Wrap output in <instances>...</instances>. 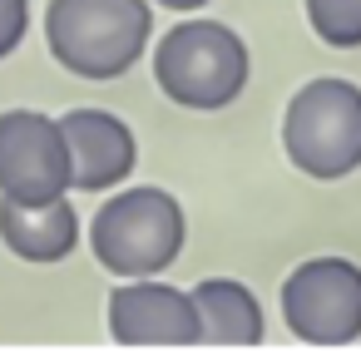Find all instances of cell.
<instances>
[{
  "mask_svg": "<svg viewBox=\"0 0 361 351\" xmlns=\"http://www.w3.org/2000/svg\"><path fill=\"white\" fill-rule=\"evenodd\" d=\"M149 0H50L45 45L80 80H119L149 45Z\"/></svg>",
  "mask_w": 361,
  "mask_h": 351,
  "instance_id": "1",
  "label": "cell"
},
{
  "mask_svg": "<svg viewBox=\"0 0 361 351\" xmlns=\"http://www.w3.org/2000/svg\"><path fill=\"white\" fill-rule=\"evenodd\" d=\"M247 45L218 20H183L154 50V80L183 109H228L247 90Z\"/></svg>",
  "mask_w": 361,
  "mask_h": 351,
  "instance_id": "2",
  "label": "cell"
},
{
  "mask_svg": "<svg viewBox=\"0 0 361 351\" xmlns=\"http://www.w3.org/2000/svg\"><path fill=\"white\" fill-rule=\"evenodd\" d=\"M90 247L114 277H154L183 252V208L164 188L114 193L90 223Z\"/></svg>",
  "mask_w": 361,
  "mask_h": 351,
  "instance_id": "3",
  "label": "cell"
},
{
  "mask_svg": "<svg viewBox=\"0 0 361 351\" xmlns=\"http://www.w3.org/2000/svg\"><path fill=\"white\" fill-rule=\"evenodd\" d=\"M282 149L307 178H346L361 168V90L351 80H312L282 114Z\"/></svg>",
  "mask_w": 361,
  "mask_h": 351,
  "instance_id": "4",
  "label": "cell"
},
{
  "mask_svg": "<svg viewBox=\"0 0 361 351\" xmlns=\"http://www.w3.org/2000/svg\"><path fill=\"white\" fill-rule=\"evenodd\" d=\"M282 321L297 341L346 346L361 336V267L351 257H312L282 282Z\"/></svg>",
  "mask_w": 361,
  "mask_h": 351,
  "instance_id": "5",
  "label": "cell"
},
{
  "mask_svg": "<svg viewBox=\"0 0 361 351\" xmlns=\"http://www.w3.org/2000/svg\"><path fill=\"white\" fill-rule=\"evenodd\" d=\"M70 193V149L60 119L35 109L0 114V198L55 203Z\"/></svg>",
  "mask_w": 361,
  "mask_h": 351,
  "instance_id": "6",
  "label": "cell"
},
{
  "mask_svg": "<svg viewBox=\"0 0 361 351\" xmlns=\"http://www.w3.org/2000/svg\"><path fill=\"white\" fill-rule=\"evenodd\" d=\"M109 336L119 346H198L203 326L188 292L154 277H129L109 297Z\"/></svg>",
  "mask_w": 361,
  "mask_h": 351,
  "instance_id": "7",
  "label": "cell"
},
{
  "mask_svg": "<svg viewBox=\"0 0 361 351\" xmlns=\"http://www.w3.org/2000/svg\"><path fill=\"white\" fill-rule=\"evenodd\" d=\"M60 134H65V149H70V188L99 193V188H114L119 178L134 173L139 144H134V129L119 114L70 109L60 119Z\"/></svg>",
  "mask_w": 361,
  "mask_h": 351,
  "instance_id": "8",
  "label": "cell"
},
{
  "mask_svg": "<svg viewBox=\"0 0 361 351\" xmlns=\"http://www.w3.org/2000/svg\"><path fill=\"white\" fill-rule=\"evenodd\" d=\"M0 242L20 262H65L80 242V213L70 208V198H55V203L0 198Z\"/></svg>",
  "mask_w": 361,
  "mask_h": 351,
  "instance_id": "9",
  "label": "cell"
},
{
  "mask_svg": "<svg viewBox=\"0 0 361 351\" xmlns=\"http://www.w3.org/2000/svg\"><path fill=\"white\" fill-rule=\"evenodd\" d=\"M188 297L198 307L203 341H213V346H257L262 341V307H257V297L243 282L203 277Z\"/></svg>",
  "mask_w": 361,
  "mask_h": 351,
  "instance_id": "10",
  "label": "cell"
},
{
  "mask_svg": "<svg viewBox=\"0 0 361 351\" xmlns=\"http://www.w3.org/2000/svg\"><path fill=\"white\" fill-rule=\"evenodd\" d=\"M307 20L322 45L356 50L361 45V0H307Z\"/></svg>",
  "mask_w": 361,
  "mask_h": 351,
  "instance_id": "11",
  "label": "cell"
},
{
  "mask_svg": "<svg viewBox=\"0 0 361 351\" xmlns=\"http://www.w3.org/2000/svg\"><path fill=\"white\" fill-rule=\"evenodd\" d=\"M30 25V0H0V60H6Z\"/></svg>",
  "mask_w": 361,
  "mask_h": 351,
  "instance_id": "12",
  "label": "cell"
},
{
  "mask_svg": "<svg viewBox=\"0 0 361 351\" xmlns=\"http://www.w3.org/2000/svg\"><path fill=\"white\" fill-rule=\"evenodd\" d=\"M159 6H169V11H178V16H188V11L208 6V0H159Z\"/></svg>",
  "mask_w": 361,
  "mask_h": 351,
  "instance_id": "13",
  "label": "cell"
}]
</instances>
